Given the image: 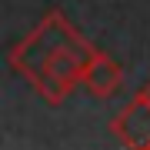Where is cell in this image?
I'll return each instance as SVG.
<instances>
[{
  "mask_svg": "<svg viewBox=\"0 0 150 150\" xmlns=\"http://www.w3.org/2000/svg\"><path fill=\"white\" fill-rule=\"evenodd\" d=\"M93 54V43H87L70 27V20L60 10H50L7 54V60L47 103H64L74 93V87L83 83V70Z\"/></svg>",
  "mask_w": 150,
  "mask_h": 150,
  "instance_id": "1",
  "label": "cell"
},
{
  "mask_svg": "<svg viewBox=\"0 0 150 150\" xmlns=\"http://www.w3.org/2000/svg\"><path fill=\"white\" fill-rule=\"evenodd\" d=\"M120 83H123V67L113 57H107L103 50H97L83 70V87L93 97H113L120 90Z\"/></svg>",
  "mask_w": 150,
  "mask_h": 150,
  "instance_id": "3",
  "label": "cell"
},
{
  "mask_svg": "<svg viewBox=\"0 0 150 150\" xmlns=\"http://www.w3.org/2000/svg\"><path fill=\"white\" fill-rule=\"evenodd\" d=\"M137 97H144V100H150V80H147V83H144V87L137 90Z\"/></svg>",
  "mask_w": 150,
  "mask_h": 150,
  "instance_id": "4",
  "label": "cell"
},
{
  "mask_svg": "<svg viewBox=\"0 0 150 150\" xmlns=\"http://www.w3.org/2000/svg\"><path fill=\"white\" fill-rule=\"evenodd\" d=\"M110 130L120 144H127L130 150L150 147V100L134 97V103H127L117 117L110 120Z\"/></svg>",
  "mask_w": 150,
  "mask_h": 150,
  "instance_id": "2",
  "label": "cell"
},
{
  "mask_svg": "<svg viewBox=\"0 0 150 150\" xmlns=\"http://www.w3.org/2000/svg\"><path fill=\"white\" fill-rule=\"evenodd\" d=\"M140 150H150V147H140Z\"/></svg>",
  "mask_w": 150,
  "mask_h": 150,
  "instance_id": "5",
  "label": "cell"
}]
</instances>
